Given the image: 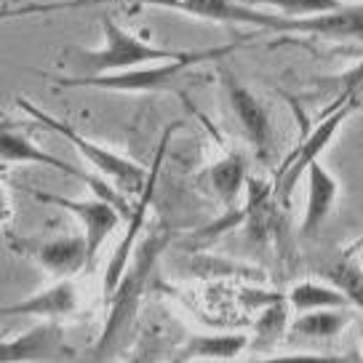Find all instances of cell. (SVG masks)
<instances>
[{
	"label": "cell",
	"instance_id": "6da1fadb",
	"mask_svg": "<svg viewBox=\"0 0 363 363\" xmlns=\"http://www.w3.org/2000/svg\"><path fill=\"white\" fill-rule=\"evenodd\" d=\"M238 45H216V48H195L184 51L179 59H166V62H152L123 72H110V75H57L54 83L59 89H99L115 91V94H158V91L177 89V83L184 80L198 65L214 62L219 57H227Z\"/></svg>",
	"mask_w": 363,
	"mask_h": 363
},
{
	"label": "cell",
	"instance_id": "7a4b0ae2",
	"mask_svg": "<svg viewBox=\"0 0 363 363\" xmlns=\"http://www.w3.org/2000/svg\"><path fill=\"white\" fill-rule=\"evenodd\" d=\"M102 35L104 43L96 48H67L65 57L75 67V75H110V72H123L152 62H166V59H179L184 51L177 48H163V45L147 43L145 38L128 33L115 22L110 13L102 16Z\"/></svg>",
	"mask_w": 363,
	"mask_h": 363
},
{
	"label": "cell",
	"instance_id": "3957f363",
	"mask_svg": "<svg viewBox=\"0 0 363 363\" xmlns=\"http://www.w3.org/2000/svg\"><path fill=\"white\" fill-rule=\"evenodd\" d=\"M16 104H19L22 113H27L30 118H33L35 123L45 125L48 131H54V134H59L62 139L72 142V147L80 150V155L86 158V163H89L91 169L99 171L104 179L110 182V184H115L123 195H128V198H139V195H142L150 174H145V169H142L139 163H134V160L121 155V152H115V150L102 147V145L91 142L89 136H83L80 131H75L72 125L62 123L59 118H54L51 113L40 110L38 104H33L30 99H24V96H19Z\"/></svg>",
	"mask_w": 363,
	"mask_h": 363
},
{
	"label": "cell",
	"instance_id": "277c9868",
	"mask_svg": "<svg viewBox=\"0 0 363 363\" xmlns=\"http://www.w3.org/2000/svg\"><path fill=\"white\" fill-rule=\"evenodd\" d=\"M96 3H131V6H155V9H171L208 19L216 24H249L259 30H270L275 13L259 11L254 6H246L240 0H67V3H30L24 9L9 11V16H24V13H43V11H65V9H80V6H96Z\"/></svg>",
	"mask_w": 363,
	"mask_h": 363
},
{
	"label": "cell",
	"instance_id": "5b68a950",
	"mask_svg": "<svg viewBox=\"0 0 363 363\" xmlns=\"http://www.w3.org/2000/svg\"><path fill=\"white\" fill-rule=\"evenodd\" d=\"M0 160H3V166H24V163H33V166H48V169L62 171V174H67V177H75V179L83 182L96 198L110 201V203L123 214V222H128L136 211V206L128 201V195L121 193L115 184H110L107 179H99V177H94V174H86L83 169L72 166L67 160L57 158L54 152L38 147L35 142H30L27 136L9 128V125H3V131H0Z\"/></svg>",
	"mask_w": 363,
	"mask_h": 363
},
{
	"label": "cell",
	"instance_id": "8992f818",
	"mask_svg": "<svg viewBox=\"0 0 363 363\" xmlns=\"http://www.w3.org/2000/svg\"><path fill=\"white\" fill-rule=\"evenodd\" d=\"M166 243L169 238L163 235H152L142 243V249L134 254V259L128 262L131 267H125L123 278H121V284L115 289V294L107 299V305H110V315H107V323H104V334H102V345H99V350H104L110 342L118 337V331L123 329L125 323H128V318L136 313V302H139V294H142V289L147 284L150 272L155 267V262H158L160 251L166 249Z\"/></svg>",
	"mask_w": 363,
	"mask_h": 363
},
{
	"label": "cell",
	"instance_id": "52a82bcc",
	"mask_svg": "<svg viewBox=\"0 0 363 363\" xmlns=\"http://www.w3.org/2000/svg\"><path fill=\"white\" fill-rule=\"evenodd\" d=\"M13 254L33 259L54 278H72L80 270L91 267L89 240L86 235H65V238H9Z\"/></svg>",
	"mask_w": 363,
	"mask_h": 363
},
{
	"label": "cell",
	"instance_id": "ba28073f",
	"mask_svg": "<svg viewBox=\"0 0 363 363\" xmlns=\"http://www.w3.org/2000/svg\"><path fill=\"white\" fill-rule=\"evenodd\" d=\"M35 201H40V203H48V206H59V208H65L67 214H72L75 219L80 222L83 227V235L89 240V259H91V267L96 264V257H99V251H102L104 240L110 238L115 233V227L123 222V214L115 208L110 201H104V198H91V201H75V198H65V195H48V193H38V190H30ZM89 267V270H91Z\"/></svg>",
	"mask_w": 363,
	"mask_h": 363
},
{
	"label": "cell",
	"instance_id": "9c48e42d",
	"mask_svg": "<svg viewBox=\"0 0 363 363\" xmlns=\"http://www.w3.org/2000/svg\"><path fill=\"white\" fill-rule=\"evenodd\" d=\"M267 33H296L313 35V38H326V40H358L363 43V3H342L340 9H331L313 16H299L289 19L275 13Z\"/></svg>",
	"mask_w": 363,
	"mask_h": 363
},
{
	"label": "cell",
	"instance_id": "30bf717a",
	"mask_svg": "<svg viewBox=\"0 0 363 363\" xmlns=\"http://www.w3.org/2000/svg\"><path fill=\"white\" fill-rule=\"evenodd\" d=\"M352 110H355V99H352V96H342L340 102L334 104V113H331L329 118H323V121L313 128V134L302 139L299 150L291 155V160H286V166L281 169L278 187L272 190L275 198H281V201L291 198V190H294V184L299 182V177L310 169V163H315L318 155L326 150V145L334 139V134L340 131V125L345 123V118H347Z\"/></svg>",
	"mask_w": 363,
	"mask_h": 363
},
{
	"label": "cell",
	"instance_id": "8fae6325",
	"mask_svg": "<svg viewBox=\"0 0 363 363\" xmlns=\"http://www.w3.org/2000/svg\"><path fill=\"white\" fill-rule=\"evenodd\" d=\"M222 91L225 99L230 104V110L235 115V121L240 123L243 134L249 139L251 150L257 152L259 160H270L272 155V121L267 107L254 96V91H249L240 83L233 72H222Z\"/></svg>",
	"mask_w": 363,
	"mask_h": 363
},
{
	"label": "cell",
	"instance_id": "7c38bea8",
	"mask_svg": "<svg viewBox=\"0 0 363 363\" xmlns=\"http://www.w3.org/2000/svg\"><path fill=\"white\" fill-rule=\"evenodd\" d=\"M174 128L177 125H171L169 131L163 134V145H160V152H158V160H155V166L150 171L147 177V184H145V190L139 195V203H136V211L134 216L128 219V235L121 240V246L115 249L113 259H110V267L104 272V299H110L115 294V289L121 284V278H123L125 267H128V262L134 257V243H136V233H139V227L145 225V211H147L150 201H152V190H155V177H158V166L160 160H163V150H166V142H169V136L174 134Z\"/></svg>",
	"mask_w": 363,
	"mask_h": 363
},
{
	"label": "cell",
	"instance_id": "4fadbf2b",
	"mask_svg": "<svg viewBox=\"0 0 363 363\" xmlns=\"http://www.w3.org/2000/svg\"><path fill=\"white\" fill-rule=\"evenodd\" d=\"M340 198V182L334 174L323 169V163L315 160L307 169V206L302 225H299V235L302 238H313L320 225L329 219V214L334 211V203Z\"/></svg>",
	"mask_w": 363,
	"mask_h": 363
},
{
	"label": "cell",
	"instance_id": "5bb4252c",
	"mask_svg": "<svg viewBox=\"0 0 363 363\" xmlns=\"http://www.w3.org/2000/svg\"><path fill=\"white\" fill-rule=\"evenodd\" d=\"M78 310V286L69 278H57L38 294H30L3 307V315H38V318H62L72 315Z\"/></svg>",
	"mask_w": 363,
	"mask_h": 363
},
{
	"label": "cell",
	"instance_id": "9a60e30c",
	"mask_svg": "<svg viewBox=\"0 0 363 363\" xmlns=\"http://www.w3.org/2000/svg\"><path fill=\"white\" fill-rule=\"evenodd\" d=\"M62 352H67L62 329L54 323H43L33 331H24L16 340H3L0 361H51Z\"/></svg>",
	"mask_w": 363,
	"mask_h": 363
},
{
	"label": "cell",
	"instance_id": "2e32d148",
	"mask_svg": "<svg viewBox=\"0 0 363 363\" xmlns=\"http://www.w3.org/2000/svg\"><path fill=\"white\" fill-rule=\"evenodd\" d=\"M246 334H211L190 337L179 350V361H233L246 350Z\"/></svg>",
	"mask_w": 363,
	"mask_h": 363
},
{
	"label": "cell",
	"instance_id": "e0dca14e",
	"mask_svg": "<svg viewBox=\"0 0 363 363\" xmlns=\"http://www.w3.org/2000/svg\"><path fill=\"white\" fill-rule=\"evenodd\" d=\"M352 318L345 313V307H326V310H310L296 313L291 320V334L307 337V340H334L350 326Z\"/></svg>",
	"mask_w": 363,
	"mask_h": 363
},
{
	"label": "cell",
	"instance_id": "ac0fdd59",
	"mask_svg": "<svg viewBox=\"0 0 363 363\" xmlns=\"http://www.w3.org/2000/svg\"><path fill=\"white\" fill-rule=\"evenodd\" d=\"M206 177H208V184L216 193V198L225 206H233L243 190V184L249 182L246 160L240 158L238 152H227L225 158H219L206 169Z\"/></svg>",
	"mask_w": 363,
	"mask_h": 363
},
{
	"label": "cell",
	"instance_id": "d6986e66",
	"mask_svg": "<svg viewBox=\"0 0 363 363\" xmlns=\"http://www.w3.org/2000/svg\"><path fill=\"white\" fill-rule=\"evenodd\" d=\"M315 272L326 284L337 286L342 294L350 299V305L363 313V270L352 257H337L331 262H320Z\"/></svg>",
	"mask_w": 363,
	"mask_h": 363
},
{
	"label": "cell",
	"instance_id": "ffe728a7",
	"mask_svg": "<svg viewBox=\"0 0 363 363\" xmlns=\"http://www.w3.org/2000/svg\"><path fill=\"white\" fill-rule=\"evenodd\" d=\"M286 302L294 307L296 313H310V310H326V307H345L350 310V299L342 294L337 286L318 284V281H302L291 286Z\"/></svg>",
	"mask_w": 363,
	"mask_h": 363
},
{
	"label": "cell",
	"instance_id": "44dd1931",
	"mask_svg": "<svg viewBox=\"0 0 363 363\" xmlns=\"http://www.w3.org/2000/svg\"><path fill=\"white\" fill-rule=\"evenodd\" d=\"M254 9H267L289 19H299V16H313V13H323L331 9H340L342 0H240Z\"/></svg>",
	"mask_w": 363,
	"mask_h": 363
},
{
	"label": "cell",
	"instance_id": "7402d4cb",
	"mask_svg": "<svg viewBox=\"0 0 363 363\" xmlns=\"http://www.w3.org/2000/svg\"><path fill=\"white\" fill-rule=\"evenodd\" d=\"M320 86L323 89H329L331 94H337V96H352V99H358L363 94V62L361 65H355L352 69L347 72H342V75H334L331 80H320Z\"/></svg>",
	"mask_w": 363,
	"mask_h": 363
},
{
	"label": "cell",
	"instance_id": "603a6c76",
	"mask_svg": "<svg viewBox=\"0 0 363 363\" xmlns=\"http://www.w3.org/2000/svg\"><path fill=\"white\" fill-rule=\"evenodd\" d=\"M286 326V313L281 307H267L264 313H262V320L257 323V331H259L262 337H267V334H281V329Z\"/></svg>",
	"mask_w": 363,
	"mask_h": 363
}]
</instances>
